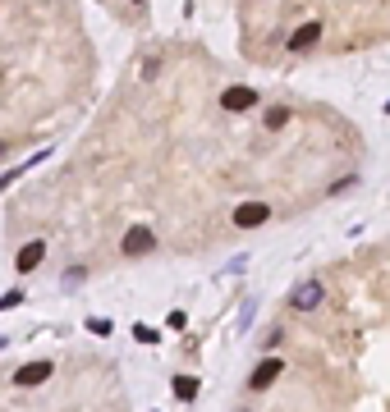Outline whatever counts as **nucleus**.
I'll use <instances>...</instances> for the list:
<instances>
[{
	"instance_id": "obj_1",
	"label": "nucleus",
	"mask_w": 390,
	"mask_h": 412,
	"mask_svg": "<svg viewBox=\"0 0 390 412\" xmlns=\"http://www.w3.org/2000/svg\"><path fill=\"white\" fill-rule=\"evenodd\" d=\"M322 298H326L322 280H303L299 289L290 293V307H294V312H312V307H322Z\"/></svg>"
},
{
	"instance_id": "obj_2",
	"label": "nucleus",
	"mask_w": 390,
	"mask_h": 412,
	"mask_svg": "<svg viewBox=\"0 0 390 412\" xmlns=\"http://www.w3.org/2000/svg\"><path fill=\"white\" fill-rule=\"evenodd\" d=\"M267 220H271V206H262V202H244L234 211V225L239 229H257V225H267Z\"/></svg>"
},
{
	"instance_id": "obj_3",
	"label": "nucleus",
	"mask_w": 390,
	"mask_h": 412,
	"mask_svg": "<svg viewBox=\"0 0 390 412\" xmlns=\"http://www.w3.org/2000/svg\"><path fill=\"white\" fill-rule=\"evenodd\" d=\"M152 248H156V239H152L147 225H134L129 234H124V252H129V257H143V252H152Z\"/></svg>"
},
{
	"instance_id": "obj_4",
	"label": "nucleus",
	"mask_w": 390,
	"mask_h": 412,
	"mask_svg": "<svg viewBox=\"0 0 390 412\" xmlns=\"http://www.w3.org/2000/svg\"><path fill=\"white\" fill-rule=\"evenodd\" d=\"M280 371H285V362H280V358H267L262 367L253 371V376H248V390H267V385H276Z\"/></svg>"
},
{
	"instance_id": "obj_5",
	"label": "nucleus",
	"mask_w": 390,
	"mask_h": 412,
	"mask_svg": "<svg viewBox=\"0 0 390 412\" xmlns=\"http://www.w3.org/2000/svg\"><path fill=\"white\" fill-rule=\"evenodd\" d=\"M317 42H322V23H317V19L290 33V51H308V46H317Z\"/></svg>"
},
{
	"instance_id": "obj_6",
	"label": "nucleus",
	"mask_w": 390,
	"mask_h": 412,
	"mask_svg": "<svg viewBox=\"0 0 390 412\" xmlns=\"http://www.w3.org/2000/svg\"><path fill=\"white\" fill-rule=\"evenodd\" d=\"M42 380H51V362H28V367H19L14 371V385H42Z\"/></svg>"
},
{
	"instance_id": "obj_7",
	"label": "nucleus",
	"mask_w": 390,
	"mask_h": 412,
	"mask_svg": "<svg viewBox=\"0 0 390 412\" xmlns=\"http://www.w3.org/2000/svg\"><path fill=\"white\" fill-rule=\"evenodd\" d=\"M221 106L225 110H253L257 106V92H253V87H230V92L221 97Z\"/></svg>"
},
{
	"instance_id": "obj_8",
	"label": "nucleus",
	"mask_w": 390,
	"mask_h": 412,
	"mask_svg": "<svg viewBox=\"0 0 390 412\" xmlns=\"http://www.w3.org/2000/svg\"><path fill=\"white\" fill-rule=\"evenodd\" d=\"M42 257H46V243H23V248H19V261H14V266L28 275V271H37V266H42Z\"/></svg>"
},
{
	"instance_id": "obj_9",
	"label": "nucleus",
	"mask_w": 390,
	"mask_h": 412,
	"mask_svg": "<svg viewBox=\"0 0 390 412\" xmlns=\"http://www.w3.org/2000/svg\"><path fill=\"white\" fill-rule=\"evenodd\" d=\"M170 390H175L179 403H193V399H198V380H193V376H175V385H170Z\"/></svg>"
},
{
	"instance_id": "obj_10",
	"label": "nucleus",
	"mask_w": 390,
	"mask_h": 412,
	"mask_svg": "<svg viewBox=\"0 0 390 412\" xmlns=\"http://www.w3.org/2000/svg\"><path fill=\"white\" fill-rule=\"evenodd\" d=\"M37 161H42V156H37ZM37 161H23V165H19V170H5V174H0V193H5V188H10V184H14V179H19V174H28V170H33V165H37Z\"/></svg>"
},
{
	"instance_id": "obj_11",
	"label": "nucleus",
	"mask_w": 390,
	"mask_h": 412,
	"mask_svg": "<svg viewBox=\"0 0 390 412\" xmlns=\"http://www.w3.org/2000/svg\"><path fill=\"white\" fill-rule=\"evenodd\" d=\"M285 124H290V110H285V106H271L267 110V129H285Z\"/></svg>"
},
{
	"instance_id": "obj_12",
	"label": "nucleus",
	"mask_w": 390,
	"mask_h": 412,
	"mask_svg": "<svg viewBox=\"0 0 390 412\" xmlns=\"http://www.w3.org/2000/svg\"><path fill=\"white\" fill-rule=\"evenodd\" d=\"M23 303V293L14 289V293H5V298H0V312H10V307H19Z\"/></svg>"
},
{
	"instance_id": "obj_13",
	"label": "nucleus",
	"mask_w": 390,
	"mask_h": 412,
	"mask_svg": "<svg viewBox=\"0 0 390 412\" xmlns=\"http://www.w3.org/2000/svg\"><path fill=\"white\" fill-rule=\"evenodd\" d=\"M166 326H170V330H184V326H189V316H184V312H170Z\"/></svg>"
},
{
	"instance_id": "obj_14",
	"label": "nucleus",
	"mask_w": 390,
	"mask_h": 412,
	"mask_svg": "<svg viewBox=\"0 0 390 412\" xmlns=\"http://www.w3.org/2000/svg\"><path fill=\"white\" fill-rule=\"evenodd\" d=\"M134 335H138V339H143V344H156V339H161V335H156V330H152V326H138V330H134Z\"/></svg>"
},
{
	"instance_id": "obj_15",
	"label": "nucleus",
	"mask_w": 390,
	"mask_h": 412,
	"mask_svg": "<svg viewBox=\"0 0 390 412\" xmlns=\"http://www.w3.org/2000/svg\"><path fill=\"white\" fill-rule=\"evenodd\" d=\"M83 275H88V271H83V266H74V271H65V284H83Z\"/></svg>"
},
{
	"instance_id": "obj_16",
	"label": "nucleus",
	"mask_w": 390,
	"mask_h": 412,
	"mask_svg": "<svg viewBox=\"0 0 390 412\" xmlns=\"http://www.w3.org/2000/svg\"><path fill=\"white\" fill-rule=\"evenodd\" d=\"M0 152H5V142H0Z\"/></svg>"
},
{
	"instance_id": "obj_17",
	"label": "nucleus",
	"mask_w": 390,
	"mask_h": 412,
	"mask_svg": "<svg viewBox=\"0 0 390 412\" xmlns=\"http://www.w3.org/2000/svg\"><path fill=\"white\" fill-rule=\"evenodd\" d=\"M0 348H5V339H0Z\"/></svg>"
}]
</instances>
